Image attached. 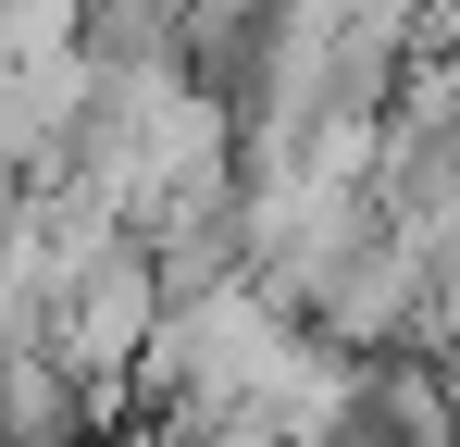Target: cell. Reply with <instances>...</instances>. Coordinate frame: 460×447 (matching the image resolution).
<instances>
[{
    "mask_svg": "<svg viewBox=\"0 0 460 447\" xmlns=\"http://www.w3.org/2000/svg\"><path fill=\"white\" fill-rule=\"evenodd\" d=\"M0 447H87V385L38 336L0 348Z\"/></svg>",
    "mask_w": 460,
    "mask_h": 447,
    "instance_id": "obj_1",
    "label": "cell"
}]
</instances>
